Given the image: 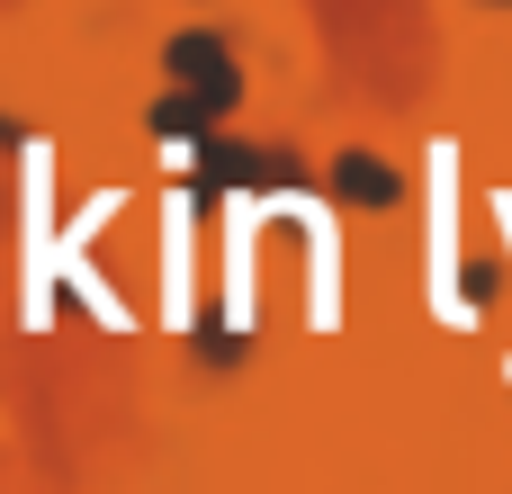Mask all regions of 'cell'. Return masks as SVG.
<instances>
[{"label":"cell","mask_w":512,"mask_h":494,"mask_svg":"<svg viewBox=\"0 0 512 494\" xmlns=\"http://www.w3.org/2000/svg\"><path fill=\"white\" fill-rule=\"evenodd\" d=\"M198 180H216V189H270V180H297V162L288 153H198Z\"/></svg>","instance_id":"6da1fadb"},{"label":"cell","mask_w":512,"mask_h":494,"mask_svg":"<svg viewBox=\"0 0 512 494\" xmlns=\"http://www.w3.org/2000/svg\"><path fill=\"white\" fill-rule=\"evenodd\" d=\"M180 81H207V90H225V99H243V81H234V63H225V45L216 36H171V54H162Z\"/></svg>","instance_id":"7a4b0ae2"},{"label":"cell","mask_w":512,"mask_h":494,"mask_svg":"<svg viewBox=\"0 0 512 494\" xmlns=\"http://www.w3.org/2000/svg\"><path fill=\"white\" fill-rule=\"evenodd\" d=\"M225 108H234V99H225V90H207V81H198V90H171V99L153 108V135H207Z\"/></svg>","instance_id":"3957f363"},{"label":"cell","mask_w":512,"mask_h":494,"mask_svg":"<svg viewBox=\"0 0 512 494\" xmlns=\"http://www.w3.org/2000/svg\"><path fill=\"white\" fill-rule=\"evenodd\" d=\"M333 189H342L351 207H396V198H405L396 171H387L378 153H342V162H333Z\"/></svg>","instance_id":"277c9868"}]
</instances>
